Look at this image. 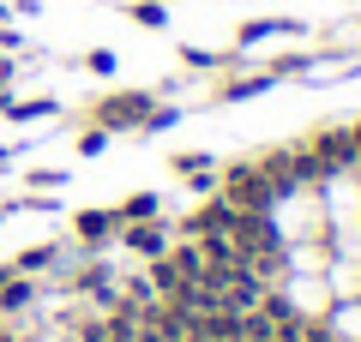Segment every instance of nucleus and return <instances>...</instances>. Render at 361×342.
Segmentation results:
<instances>
[{"label": "nucleus", "mask_w": 361, "mask_h": 342, "mask_svg": "<svg viewBox=\"0 0 361 342\" xmlns=\"http://www.w3.org/2000/svg\"><path fill=\"white\" fill-rule=\"evenodd\" d=\"M6 277H13V270H0V289H6Z\"/></svg>", "instance_id": "nucleus-2"}, {"label": "nucleus", "mask_w": 361, "mask_h": 342, "mask_svg": "<svg viewBox=\"0 0 361 342\" xmlns=\"http://www.w3.org/2000/svg\"><path fill=\"white\" fill-rule=\"evenodd\" d=\"M0 13H6V6H0Z\"/></svg>", "instance_id": "nucleus-3"}, {"label": "nucleus", "mask_w": 361, "mask_h": 342, "mask_svg": "<svg viewBox=\"0 0 361 342\" xmlns=\"http://www.w3.org/2000/svg\"><path fill=\"white\" fill-rule=\"evenodd\" d=\"M175 168L187 204L133 192L78 246L66 342H361V108Z\"/></svg>", "instance_id": "nucleus-1"}]
</instances>
